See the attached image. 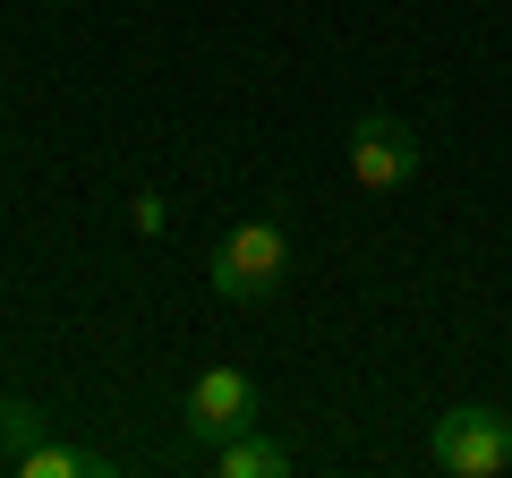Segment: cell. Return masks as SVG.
Wrapping results in <instances>:
<instances>
[{
    "mask_svg": "<svg viewBox=\"0 0 512 478\" xmlns=\"http://www.w3.org/2000/svg\"><path fill=\"white\" fill-rule=\"evenodd\" d=\"M427 163L419 129H410L402 111H359L350 120V180L367 188V197H393V188H410Z\"/></svg>",
    "mask_w": 512,
    "mask_h": 478,
    "instance_id": "3957f363",
    "label": "cell"
},
{
    "mask_svg": "<svg viewBox=\"0 0 512 478\" xmlns=\"http://www.w3.org/2000/svg\"><path fill=\"white\" fill-rule=\"evenodd\" d=\"M43 427H52V419H43L35 402H9V393H0V461H9V470L43 444Z\"/></svg>",
    "mask_w": 512,
    "mask_h": 478,
    "instance_id": "52a82bcc",
    "label": "cell"
},
{
    "mask_svg": "<svg viewBox=\"0 0 512 478\" xmlns=\"http://www.w3.org/2000/svg\"><path fill=\"white\" fill-rule=\"evenodd\" d=\"M163 222H171V205L154 197V188H137V197H128V231H137V239H154Z\"/></svg>",
    "mask_w": 512,
    "mask_h": 478,
    "instance_id": "ba28073f",
    "label": "cell"
},
{
    "mask_svg": "<svg viewBox=\"0 0 512 478\" xmlns=\"http://www.w3.org/2000/svg\"><path fill=\"white\" fill-rule=\"evenodd\" d=\"M180 427H188V444H197V453H214V444L248 436V427H256V376L205 368L197 385H188V402H180Z\"/></svg>",
    "mask_w": 512,
    "mask_h": 478,
    "instance_id": "277c9868",
    "label": "cell"
},
{
    "mask_svg": "<svg viewBox=\"0 0 512 478\" xmlns=\"http://www.w3.org/2000/svg\"><path fill=\"white\" fill-rule=\"evenodd\" d=\"M504 419H512V410H504Z\"/></svg>",
    "mask_w": 512,
    "mask_h": 478,
    "instance_id": "9c48e42d",
    "label": "cell"
},
{
    "mask_svg": "<svg viewBox=\"0 0 512 478\" xmlns=\"http://www.w3.org/2000/svg\"><path fill=\"white\" fill-rule=\"evenodd\" d=\"M214 478H291V444H274V436H231V444H214Z\"/></svg>",
    "mask_w": 512,
    "mask_h": 478,
    "instance_id": "5b68a950",
    "label": "cell"
},
{
    "mask_svg": "<svg viewBox=\"0 0 512 478\" xmlns=\"http://www.w3.org/2000/svg\"><path fill=\"white\" fill-rule=\"evenodd\" d=\"M103 470H111V453H94V444H52V436L18 461V478H103Z\"/></svg>",
    "mask_w": 512,
    "mask_h": 478,
    "instance_id": "8992f818",
    "label": "cell"
},
{
    "mask_svg": "<svg viewBox=\"0 0 512 478\" xmlns=\"http://www.w3.org/2000/svg\"><path fill=\"white\" fill-rule=\"evenodd\" d=\"M282 274H291V231L274 214H248V222H231L214 239V291L231 308H265L282 291Z\"/></svg>",
    "mask_w": 512,
    "mask_h": 478,
    "instance_id": "6da1fadb",
    "label": "cell"
},
{
    "mask_svg": "<svg viewBox=\"0 0 512 478\" xmlns=\"http://www.w3.org/2000/svg\"><path fill=\"white\" fill-rule=\"evenodd\" d=\"M427 461H436L444 478H495V470H512V419L487 410V402L444 410V419L427 427Z\"/></svg>",
    "mask_w": 512,
    "mask_h": 478,
    "instance_id": "7a4b0ae2",
    "label": "cell"
}]
</instances>
